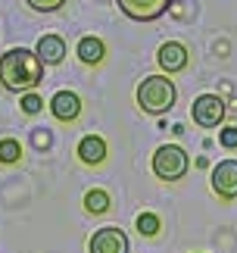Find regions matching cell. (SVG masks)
<instances>
[{"instance_id": "9a60e30c", "label": "cell", "mask_w": 237, "mask_h": 253, "mask_svg": "<svg viewBox=\"0 0 237 253\" xmlns=\"http://www.w3.org/2000/svg\"><path fill=\"white\" fill-rule=\"evenodd\" d=\"M159 228H162V222H159L156 212H141V216H137V231H141L144 238H156Z\"/></svg>"}, {"instance_id": "7c38bea8", "label": "cell", "mask_w": 237, "mask_h": 253, "mask_svg": "<svg viewBox=\"0 0 237 253\" xmlns=\"http://www.w3.org/2000/svg\"><path fill=\"white\" fill-rule=\"evenodd\" d=\"M75 53H78V60L84 66H97V63H103V56H106V44L100 38H94V35H84L81 41H78Z\"/></svg>"}, {"instance_id": "e0dca14e", "label": "cell", "mask_w": 237, "mask_h": 253, "mask_svg": "<svg viewBox=\"0 0 237 253\" xmlns=\"http://www.w3.org/2000/svg\"><path fill=\"white\" fill-rule=\"evenodd\" d=\"M28 6L35 9V13H56V9H63L69 0H25Z\"/></svg>"}, {"instance_id": "4fadbf2b", "label": "cell", "mask_w": 237, "mask_h": 253, "mask_svg": "<svg viewBox=\"0 0 237 253\" xmlns=\"http://www.w3.org/2000/svg\"><path fill=\"white\" fill-rule=\"evenodd\" d=\"M84 210L94 212V216H103V212L110 210V194H106L103 188H91L84 194Z\"/></svg>"}, {"instance_id": "3957f363", "label": "cell", "mask_w": 237, "mask_h": 253, "mask_svg": "<svg viewBox=\"0 0 237 253\" xmlns=\"http://www.w3.org/2000/svg\"><path fill=\"white\" fill-rule=\"evenodd\" d=\"M150 169L159 181H181L187 175V169H191V157H187L184 147H178V144H162V147L153 150Z\"/></svg>"}, {"instance_id": "8992f818", "label": "cell", "mask_w": 237, "mask_h": 253, "mask_svg": "<svg viewBox=\"0 0 237 253\" xmlns=\"http://www.w3.org/2000/svg\"><path fill=\"white\" fill-rule=\"evenodd\" d=\"M116 3L134 22H156L159 16L169 13L172 0H116Z\"/></svg>"}, {"instance_id": "5bb4252c", "label": "cell", "mask_w": 237, "mask_h": 253, "mask_svg": "<svg viewBox=\"0 0 237 253\" xmlns=\"http://www.w3.org/2000/svg\"><path fill=\"white\" fill-rule=\"evenodd\" d=\"M19 160H22V144L16 138H0V163H3V166H13Z\"/></svg>"}, {"instance_id": "9c48e42d", "label": "cell", "mask_w": 237, "mask_h": 253, "mask_svg": "<svg viewBox=\"0 0 237 253\" xmlns=\"http://www.w3.org/2000/svg\"><path fill=\"white\" fill-rule=\"evenodd\" d=\"M50 113L59 122H75L81 116V97L75 91H56L50 97Z\"/></svg>"}, {"instance_id": "52a82bcc", "label": "cell", "mask_w": 237, "mask_h": 253, "mask_svg": "<svg viewBox=\"0 0 237 253\" xmlns=\"http://www.w3.org/2000/svg\"><path fill=\"white\" fill-rule=\"evenodd\" d=\"M212 191L222 200H234L237 197V160H222L212 169Z\"/></svg>"}, {"instance_id": "8fae6325", "label": "cell", "mask_w": 237, "mask_h": 253, "mask_svg": "<svg viewBox=\"0 0 237 253\" xmlns=\"http://www.w3.org/2000/svg\"><path fill=\"white\" fill-rule=\"evenodd\" d=\"M78 160H81L84 166H100L106 160V141L100 134H84V138L78 141Z\"/></svg>"}, {"instance_id": "5b68a950", "label": "cell", "mask_w": 237, "mask_h": 253, "mask_svg": "<svg viewBox=\"0 0 237 253\" xmlns=\"http://www.w3.org/2000/svg\"><path fill=\"white\" fill-rule=\"evenodd\" d=\"M128 235L118 225H103L97 228L87 241V253H128Z\"/></svg>"}, {"instance_id": "7a4b0ae2", "label": "cell", "mask_w": 237, "mask_h": 253, "mask_svg": "<svg viewBox=\"0 0 237 253\" xmlns=\"http://www.w3.org/2000/svg\"><path fill=\"white\" fill-rule=\"evenodd\" d=\"M175 82L169 75H147V79L137 84V106L150 116H162L175 106Z\"/></svg>"}, {"instance_id": "277c9868", "label": "cell", "mask_w": 237, "mask_h": 253, "mask_svg": "<svg viewBox=\"0 0 237 253\" xmlns=\"http://www.w3.org/2000/svg\"><path fill=\"white\" fill-rule=\"evenodd\" d=\"M191 116L200 128H219L225 119V100L219 94H200L191 103Z\"/></svg>"}, {"instance_id": "ba28073f", "label": "cell", "mask_w": 237, "mask_h": 253, "mask_svg": "<svg viewBox=\"0 0 237 253\" xmlns=\"http://www.w3.org/2000/svg\"><path fill=\"white\" fill-rule=\"evenodd\" d=\"M187 60H191V53H187V47L181 41H165L159 47V53H156V63H159V69L165 75L184 72L187 69Z\"/></svg>"}, {"instance_id": "30bf717a", "label": "cell", "mask_w": 237, "mask_h": 253, "mask_svg": "<svg viewBox=\"0 0 237 253\" xmlns=\"http://www.w3.org/2000/svg\"><path fill=\"white\" fill-rule=\"evenodd\" d=\"M35 53H38V60L44 63V69L47 66H59L66 60V41L59 35H41L38 44H35Z\"/></svg>"}, {"instance_id": "6da1fadb", "label": "cell", "mask_w": 237, "mask_h": 253, "mask_svg": "<svg viewBox=\"0 0 237 253\" xmlns=\"http://www.w3.org/2000/svg\"><path fill=\"white\" fill-rule=\"evenodd\" d=\"M44 82V63L28 47H9L0 56V84L13 94H28Z\"/></svg>"}, {"instance_id": "d6986e66", "label": "cell", "mask_w": 237, "mask_h": 253, "mask_svg": "<svg viewBox=\"0 0 237 253\" xmlns=\"http://www.w3.org/2000/svg\"><path fill=\"white\" fill-rule=\"evenodd\" d=\"M35 147H50V131L47 128H35Z\"/></svg>"}, {"instance_id": "ac0fdd59", "label": "cell", "mask_w": 237, "mask_h": 253, "mask_svg": "<svg viewBox=\"0 0 237 253\" xmlns=\"http://www.w3.org/2000/svg\"><path fill=\"white\" fill-rule=\"evenodd\" d=\"M219 144L225 150H237V125H228V128L219 131Z\"/></svg>"}, {"instance_id": "2e32d148", "label": "cell", "mask_w": 237, "mask_h": 253, "mask_svg": "<svg viewBox=\"0 0 237 253\" xmlns=\"http://www.w3.org/2000/svg\"><path fill=\"white\" fill-rule=\"evenodd\" d=\"M19 106H22V113H25V116H38V113L44 110V100H41V94L28 91V94L19 97Z\"/></svg>"}]
</instances>
